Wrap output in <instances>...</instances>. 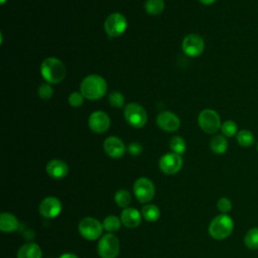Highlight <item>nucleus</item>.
Here are the masks:
<instances>
[{"instance_id": "nucleus-1", "label": "nucleus", "mask_w": 258, "mask_h": 258, "mask_svg": "<svg viewBox=\"0 0 258 258\" xmlns=\"http://www.w3.org/2000/svg\"><path fill=\"white\" fill-rule=\"evenodd\" d=\"M80 92L88 100H99L107 92V82L99 75H89L82 81Z\"/></svg>"}, {"instance_id": "nucleus-2", "label": "nucleus", "mask_w": 258, "mask_h": 258, "mask_svg": "<svg viewBox=\"0 0 258 258\" xmlns=\"http://www.w3.org/2000/svg\"><path fill=\"white\" fill-rule=\"evenodd\" d=\"M40 73L48 84H58L66 77V67L56 57H46L41 62Z\"/></svg>"}, {"instance_id": "nucleus-3", "label": "nucleus", "mask_w": 258, "mask_h": 258, "mask_svg": "<svg viewBox=\"0 0 258 258\" xmlns=\"http://www.w3.org/2000/svg\"><path fill=\"white\" fill-rule=\"evenodd\" d=\"M209 234L216 240H223L228 238L234 230V222L227 214L216 216L209 225Z\"/></svg>"}, {"instance_id": "nucleus-4", "label": "nucleus", "mask_w": 258, "mask_h": 258, "mask_svg": "<svg viewBox=\"0 0 258 258\" xmlns=\"http://www.w3.org/2000/svg\"><path fill=\"white\" fill-rule=\"evenodd\" d=\"M200 128L207 134H214L221 129L220 115L213 109H204L198 117Z\"/></svg>"}, {"instance_id": "nucleus-5", "label": "nucleus", "mask_w": 258, "mask_h": 258, "mask_svg": "<svg viewBox=\"0 0 258 258\" xmlns=\"http://www.w3.org/2000/svg\"><path fill=\"white\" fill-rule=\"evenodd\" d=\"M120 243L118 238L112 234L108 233L101 237L98 242L97 251L101 258H116L119 254Z\"/></svg>"}, {"instance_id": "nucleus-6", "label": "nucleus", "mask_w": 258, "mask_h": 258, "mask_svg": "<svg viewBox=\"0 0 258 258\" xmlns=\"http://www.w3.org/2000/svg\"><path fill=\"white\" fill-rule=\"evenodd\" d=\"M124 117L127 123L134 128H142L147 122L145 109L137 103H129L124 109Z\"/></svg>"}, {"instance_id": "nucleus-7", "label": "nucleus", "mask_w": 258, "mask_h": 258, "mask_svg": "<svg viewBox=\"0 0 258 258\" xmlns=\"http://www.w3.org/2000/svg\"><path fill=\"white\" fill-rule=\"evenodd\" d=\"M79 233L85 239L94 241L102 236L103 233V225L97 219L92 217H86L81 220L79 223Z\"/></svg>"}, {"instance_id": "nucleus-8", "label": "nucleus", "mask_w": 258, "mask_h": 258, "mask_svg": "<svg viewBox=\"0 0 258 258\" xmlns=\"http://www.w3.org/2000/svg\"><path fill=\"white\" fill-rule=\"evenodd\" d=\"M127 28V20L121 13L114 12L110 14L105 22L104 29L110 37H118L125 32Z\"/></svg>"}, {"instance_id": "nucleus-9", "label": "nucleus", "mask_w": 258, "mask_h": 258, "mask_svg": "<svg viewBox=\"0 0 258 258\" xmlns=\"http://www.w3.org/2000/svg\"><path fill=\"white\" fill-rule=\"evenodd\" d=\"M133 191L140 203H148L154 198L155 186L149 178L140 177L135 180Z\"/></svg>"}, {"instance_id": "nucleus-10", "label": "nucleus", "mask_w": 258, "mask_h": 258, "mask_svg": "<svg viewBox=\"0 0 258 258\" xmlns=\"http://www.w3.org/2000/svg\"><path fill=\"white\" fill-rule=\"evenodd\" d=\"M181 46H182L183 52L186 55L195 57L203 53L205 49V41L201 35L196 33H190L183 38Z\"/></svg>"}, {"instance_id": "nucleus-11", "label": "nucleus", "mask_w": 258, "mask_h": 258, "mask_svg": "<svg viewBox=\"0 0 258 258\" xmlns=\"http://www.w3.org/2000/svg\"><path fill=\"white\" fill-rule=\"evenodd\" d=\"M181 166V155L174 152L166 153L159 159V168L165 174H174L180 170Z\"/></svg>"}, {"instance_id": "nucleus-12", "label": "nucleus", "mask_w": 258, "mask_h": 258, "mask_svg": "<svg viewBox=\"0 0 258 258\" xmlns=\"http://www.w3.org/2000/svg\"><path fill=\"white\" fill-rule=\"evenodd\" d=\"M110 117L107 113L103 111L93 112L88 120V125L90 129L98 134L106 132L110 127Z\"/></svg>"}, {"instance_id": "nucleus-13", "label": "nucleus", "mask_w": 258, "mask_h": 258, "mask_svg": "<svg viewBox=\"0 0 258 258\" xmlns=\"http://www.w3.org/2000/svg\"><path fill=\"white\" fill-rule=\"evenodd\" d=\"M61 203L55 197H47L39 204V213L43 218L52 219L57 217L61 212Z\"/></svg>"}, {"instance_id": "nucleus-14", "label": "nucleus", "mask_w": 258, "mask_h": 258, "mask_svg": "<svg viewBox=\"0 0 258 258\" xmlns=\"http://www.w3.org/2000/svg\"><path fill=\"white\" fill-rule=\"evenodd\" d=\"M157 126L166 132H174L180 126V120L177 115L169 111H162L156 117Z\"/></svg>"}, {"instance_id": "nucleus-15", "label": "nucleus", "mask_w": 258, "mask_h": 258, "mask_svg": "<svg viewBox=\"0 0 258 258\" xmlns=\"http://www.w3.org/2000/svg\"><path fill=\"white\" fill-rule=\"evenodd\" d=\"M103 148L105 152L112 158H120L125 154L126 151L123 141L116 136L106 138L103 143Z\"/></svg>"}, {"instance_id": "nucleus-16", "label": "nucleus", "mask_w": 258, "mask_h": 258, "mask_svg": "<svg viewBox=\"0 0 258 258\" xmlns=\"http://www.w3.org/2000/svg\"><path fill=\"white\" fill-rule=\"evenodd\" d=\"M46 173L54 178V179H60L67 176L69 173V166L68 164L60 159H51L46 164Z\"/></svg>"}, {"instance_id": "nucleus-17", "label": "nucleus", "mask_w": 258, "mask_h": 258, "mask_svg": "<svg viewBox=\"0 0 258 258\" xmlns=\"http://www.w3.org/2000/svg\"><path fill=\"white\" fill-rule=\"evenodd\" d=\"M141 214L134 208H125L120 215L122 224L126 228H136L141 223Z\"/></svg>"}, {"instance_id": "nucleus-18", "label": "nucleus", "mask_w": 258, "mask_h": 258, "mask_svg": "<svg viewBox=\"0 0 258 258\" xmlns=\"http://www.w3.org/2000/svg\"><path fill=\"white\" fill-rule=\"evenodd\" d=\"M42 251L40 247L35 243H26L22 245L18 252L17 258H41Z\"/></svg>"}, {"instance_id": "nucleus-19", "label": "nucleus", "mask_w": 258, "mask_h": 258, "mask_svg": "<svg viewBox=\"0 0 258 258\" xmlns=\"http://www.w3.org/2000/svg\"><path fill=\"white\" fill-rule=\"evenodd\" d=\"M19 226L17 218L10 213H2L0 215V230L2 232H14Z\"/></svg>"}, {"instance_id": "nucleus-20", "label": "nucleus", "mask_w": 258, "mask_h": 258, "mask_svg": "<svg viewBox=\"0 0 258 258\" xmlns=\"http://www.w3.org/2000/svg\"><path fill=\"white\" fill-rule=\"evenodd\" d=\"M210 147L215 154H223L228 149V141L224 135H215L211 139Z\"/></svg>"}, {"instance_id": "nucleus-21", "label": "nucleus", "mask_w": 258, "mask_h": 258, "mask_svg": "<svg viewBox=\"0 0 258 258\" xmlns=\"http://www.w3.org/2000/svg\"><path fill=\"white\" fill-rule=\"evenodd\" d=\"M244 245L249 250H258V227L249 229L244 236Z\"/></svg>"}, {"instance_id": "nucleus-22", "label": "nucleus", "mask_w": 258, "mask_h": 258, "mask_svg": "<svg viewBox=\"0 0 258 258\" xmlns=\"http://www.w3.org/2000/svg\"><path fill=\"white\" fill-rule=\"evenodd\" d=\"M141 215L146 221L155 222L160 217V210L155 205L147 204L141 209Z\"/></svg>"}, {"instance_id": "nucleus-23", "label": "nucleus", "mask_w": 258, "mask_h": 258, "mask_svg": "<svg viewBox=\"0 0 258 258\" xmlns=\"http://www.w3.org/2000/svg\"><path fill=\"white\" fill-rule=\"evenodd\" d=\"M236 140L238 142V144L242 147H250L254 144L255 141V137L253 135V133L250 130H240L238 131L237 135H236Z\"/></svg>"}, {"instance_id": "nucleus-24", "label": "nucleus", "mask_w": 258, "mask_h": 258, "mask_svg": "<svg viewBox=\"0 0 258 258\" xmlns=\"http://www.w3.org/2000/svg\"><path fill=\"white\" fill-rule=\"evenodd\" d=\"M165 4L163 0H147L144 3V9L149 15H158L164 10Z\"/></svg>"}, {"instance_id": "nucleus-25", "label": "nucleus", "mask_w": 258, "mask_h": 258, "mask_svg": "<svg viewBox=\"0 0 258 258\" xmlns=\"http://www.w3.org/2000/svg\"><path fill=\"white\" fill-rule=\"evenodd\" d=\"M121 219H119L118 217L114 216V215H110L108 217H106L102 223L103 228L109 232V233H113L116 232L120 229L121 227Z\"/></svg>"}, {"instance_id": "nucleus-26", "label": "nucleus", "mask_w": 258, "mask_h": 258, "mask_svg": "<svg viewBox=\"0 0 258 258\" xmlns=\"http://www.w3.org/2000/svg\"><path fill=\"white\" fill-rule=\"evenodd\" d=\"M169 147L172 150V152L181 155L186 149V144L182 137L173 136L169 141Z\"/></svg>"}, {"instance_id": "nucleus-27", "label": "nucleus", "mask_w": 258, "mask_h": 258, "mask_svg": "<svg viewBox=\"0 0 258 258\" xmlns=\"http://www.w3.org/2000/svg\"><path fill=\"white\" fill-rule=\"evenodd\" d=\"M115 202L120 208H127L131 202V196L128 190L126 189H119L115 194Z\"/></svg>"}, {"instance_id": "nucleus-28", "label": "nucleus", "mask_w": 258, "mask_h": 258, "mask_svg": "<svg viewBox=\"0 0 258 258\" xmlns=\"http://www.w3.org/2000/svg\"><path fill=\"white\" fill-rule=\"evenodd\" d=\"M221 131H222L223 135L226 137H233V136L237 135L238 127H237L236 122H234L233 120L225 121L224 123H222Z\"/></svg>"}, {"instance_id": "nucleus-29", "label": "nucleus", "mask_w": 258, "mask_h": 258, "mask_svg": "<svg viewBox=\"0 0 258 258\" xmlns=\"http://www.w3.org/2000/svg\"><path fill=\"white\" fill-rule=\"evenodd\" d=\"M108 101H109V104L112 107H114V108H121L124 105L125 98H124V96H123V94L121 92L114 91V92L110 93V95L108 96Z\"/></svg>"}, {"instance_id": "nucleus-30", "label": "nucleus", "mask_w": 258, "mask_h": 258, "mask_svg": "<svg viewBox=\"0 0 258 258\" xmlns=\"http://www.w3.org/2000/svg\"><path fill=\"white\" fill-rule=\"evenodd\" d=\"M37 94H38L39 98L46 101L52 97L53 89L48 83H43V84L39 85V87L37 88Z\"/></svg>"}, {"instance_id": "nucleus-31", "label": "nucleus", "mask_w": 258, "mask_h": 258, "mask_svg": "<svg viewBox=\"0 0 258 258\" xmlns=\"http://www.w3.org/2000/svg\"><path fill=\"white\" fill-rule=\"evenodd\" d=\"M217 208L222 214H227L232 210V202L228 198H221L217 202Z\"/></svg>"}, {"instance_id": "nucleus-32", "label": "nucleus", "mask_w": 258, "mask_h": 258, "mask_svg": "<svg viewBox=\"0 0 258 258\" xmlns=\"http://www.w3.org/2000/svg\"><path fill=\"white\" fill-rule=\"evenodd\" d=\"M84 96L81 92H73L69 96V104L72 107H80L84 103Z\"/></svg>"}, {"instance_id": "nucleus-33", "label": "nucleus", "mask_w": 258, "mask_h": 258, "mask_svg": "<svg viewBox=\"0 0 258 258\" xmlns=\"http://www.w3.org/2000/svg\"><path fill=\"white\" fill-rule=\"evenodd\" d=\"M127 150H128V152H129L131 155L137 156V155L141 154V152H142V150H143V147H142V145H141L140 143H138V142H131V143L128 145V147H127Z\"/></svg>"}, {"instance_id": "nucleus-34", "label": "nucleus", "mask_w": 258, "mask_h": 258, "mask_svg": "<svg viewBox=\"0 0 258 258\" xmlns=\"http://www.w3.org/2000/svg\"><path fill=\"white\" fill-rule=\"evenodd\" d=\"M58 258H79V257L73 253H64V254H61Z\"/></svg>"}, {"instance_id": "nucleus-35", "label": "nucleus", "mask_w": 258, "mask_h": 258, "mask_svg": "<svg viewBox=\"0 0 258 258\" xmlns=\"http://www.w3.org/2000/svg\"><path fill=\"white\" fill-rule=\"evenodd\" d=\"M202 4H204V5H211V4H213V3H215L217 0H199Z\"/></svg>"}, {"instance_id": "nucleus-36", "label": "nucleus", "mask_w": 258, "mask_h": 258, "mask_svg": "<svg viewBox=\"0 0 258 258\" xmlns=\"http://www.w3.org/2000/svg\"><path fill=\"white\" fill-rule=\"evenodd\" d=\"M5 1H6V0H1V4H4Z\"/></svg>"}, {"instance_id": "nucleus-37", "label": "nucleus", "mask_w": 258, "mask_h": 258, "mask_svg": "<svg viewBox=\"0 0 258 258\" xmlns=\"http://www.w3.org/2000/svg\"><path fill=\"white\" fill-rule=\"evenodd\" d=\"M257 151H258V143H257Z\"/></svg>"}]
</instances>
